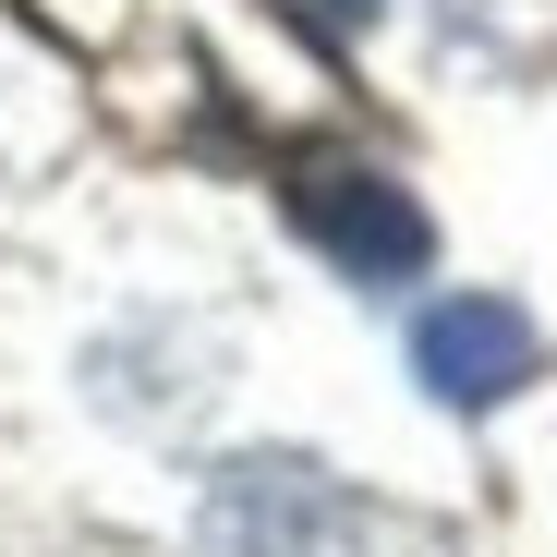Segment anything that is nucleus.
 Here are the masks:
<instances>
[{"label":"nucleus","mask_w":557,"mask_h":557,"mask_svg":"<svg viewBox=\"0 0 557 557\" xmlns=\"http://www.w3.org/2000/svg\"><path fill=\"white\" fill-rule=\"evenodd\" d=\"M363 545H376V509L292 448L231 460L207 497V557H363Z\"/></svg>","instance_id":"obj_1"},{"label":"nucleus","mask_w":557,"mask_h":557,"mask_svg":"<svg viewBox=\"0 0 557 557\" xmlns=\"http://www.w3.org/2000/svg\"><path fill=\"white\" fill-rule=\"evenodd\" d=\"M292 219H304V243H315L327 267H351V278H412V267L436 255L424 207L400 195L388 170H363V158H304V170H292Z\"/></svg>","instance_id":"obj_2"},{"label":"nucleus","mask_w":557,"mask_h":557,"mask_svg":"<svg viewBox=\"0 0 557 557\" xmlns=\"http://www.w3.org/2000/svg\"><path fill=\"white\" fill-rule=\"evenodd\" d=\"M412 376H424V400H448V412H497V400H521V376H533V315L497 304V292L436 304V315L412 327Z\"/></svg>","instance_id":"obj_3"},{"label":"nucleus","mask_w":557,"mask_h":557,"mask_svg":"<svg viewBox=\"0 0 557 557\" xmlns=\"http://www.w3.org/2000/svg\"><path fill=\"white\" fill-rule=\"evenodd\" d=\"M315 13H339V25H351V13H376V0H315Z\"/></svg>","instance_id":"obj_4"}]
</instances>
